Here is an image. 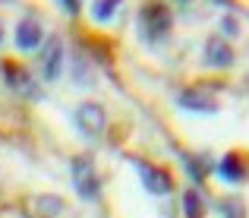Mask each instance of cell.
<instances>
[{
  "instance_id": "obj_7",
  "label": "cell",
  "mask_w": 249,
  "mask_h": 218,
  "mask_svg": "<svg viewBox=\"0 0 249 218\" xmlns=\"http://www.w3.org/2000/svg\"><path fill=\"white\" fill-rule=\"evenodd\" d=\"M177 101H180L183 108H189V111H199V114H214V111L221 108L218 98L208 95L202 85H196V89H183L180 95H177Z\"/></svg>"
},
{
  "instance_id": "obj_12",
  "label": "cell",
  "mask_w": 249,
  "mask_h": 218,
  "mask_svg": "<svg viewBox=\"0 0 249 218\" xmlns=\"http://www.w3.org/2000/svg\"><path fill=\"white\" fill-rule=\"evenodd\" d=\"M123 0H95L91 3V16H95V22H107V19H114L117 6H120Z\"/></svg>"
},
{
  "instance_id": "obj_6",
  "label": "cell",
  "mask_w": 249,
  "mask_h": 218,
  "mask_svg": "<svg viewBox=\"0 0 249 218\" xmlns=\"http://www.w3.org/2000/svg\"><path fill=\"white\" fill-rule=\"evenodd\" d=\"M233 48L227 44V38H221V35H212L205 41V63L208 67H214V70H231L233 67Z\"/></svg>"
},
{
  "instance_id": "obj_10",
  "label": "cell",
  "mask_w": 249,
  "mask_h": 218,
  "mask_svg": "<svg viewBox=\"0 0 249 218\" xmlns=\"http://www.w3.org/2000/svg\"><path fill=\"white\" fill-rule=\"evenodd\" d=\"M3 76L10 79V85L13 89H19V92H32V76L25 73L19 63H13V60H3Z\"/></svg>"
},
{
  "instance_id": "obj_9",
  "label": "cell",
  "mask_w": 249,
  "mask_h": 218,
  "mask_svg": "<svg viewBox=\"0 0 249 218\" xmlns=\"http://www.w3.org/2000/svg\"><path fill=\"white\" fill-rule=\"evenodd\" d=\"M60 63H63V41L57 35H51V44L48 48H44V76L51 79V82H54L57 76H60Z\"/></svg>"
},
{
  "instance_id": "obj_8",
  "label": "cell",
  "mask_w": 249,
  "mask_h": 218,
  "mask_svg": "<svg viewBox=\"0 0 249 218\" xmlns=\"http://www.w3.org/2000/svg\"><path fill=\"white\" fill-rule=\"evenodd\" d=\"M44 41V29L35 16H25L22 22L16 25V48L19 51H35L38 44Z\"/></svg>"
},
{
  "instance_id": "obj_11",
  "label": "cell",
  "mask_w": 249,
  "mask_h": 218,
  "mask_svg": "<svg viewBox=\"0 0 249 218\" xmlns=\"http://www.w3.org/2000/svg\"><path fill=\"white\" fill-rule=\"evenodd\" d=\"M183 212H186V218H205V202H202L199 190H186L183 193Z\"/></svg>"
},
{
  "instance_id": "obj_3",
  "label": "cell",
  "mask_w": 249,
  "mask_h": 218,
  "mask_svg": "<svg viewBox=\"0 0 249 218\" xmlns=\"http://www.w3.org/2000/svg\"><path fill=\"white\" fill-rule=\"evenodd\" d=\"M73 183H76V193L82 196V199H98L101 196V180H98L95 174V164H91V158H73Z\"/></svg>"
},
{
  "instance_id": "obj_14",
  "label": "cell",
  "mask_w": 249,
  "mask_h": 218,
  "mask_svg": "<svg viewBox=\"0 0 249 218\" xmlns=\"http://www.w3.org/2000/svg\"><path fill=\"white\" fill-rule=\"evenodd\" d=\"M221 209H224V218H246V202L240 196H227Z\"/></svg>"
},
{
  "instance_id": "obj_15",
  "label": "cell",
  "mask_w": 249,
  "mask_h": 218,
  "mask_svg": "<svg viewBox=\"0 0 249 218\" xmlns=\"http://www.w3.org/2000/svg\"><path fill=\"white\" fill-rule=\"evenodd\" d=\"M183 164H186V171L193 174V180H196V183H202V180H205L208 168H205V164H199V158H193V155H183Z\"/></svg>"
},
{
  "instance_id": "obj_1",
  "label": "cell",
  "mask_w": 249,
  "mask_h": 218,
  "mask_svg": "<svg viewBox=\"0 0 249 218\" xmlns=\"http://www.w3.org/2000/svg\"><path fill=\"white\" fill-rule=\"evenodd\" d=\"M139 25L145 38H164L170 32V25H174V13L164 3H158V0H148L139 10Z\"/></svg>"
},
{
  "instance_id": "obj_4",
  "label": "cell",
  "mask_w": 249,
  "mask_h": 218,
  "mask_svg": "<svg viewBox=\"0 0 249 218\" xmlns=\"http://www.w3.org/2000/svg\"><path fill=\"white\" fill-rule=\"evenodd\" d=\"M136 168H139V177H142V183H145L148 193H155V196L174 193V174H170L167 168L148 164V161H136Z\"/></svg>"
},
{
  "instance_id": "obj_16",
  "label": "cell",
  "mask_w": 249,
  "mask_h": 218,
  "mask_svg": "<svg viewBox=\"0 0 249 218\" xmlns=\"http://www.w3.org/2000/svg\"><path fill=\"white\" fill-rule=\"evenodd\" d=\"M221 29H224V32H227V35H231V38H233V35H237V32H240V25H237V19H231V16H227V19H224V22H221Z\"/></svg>"
},
{
  "instance_id": "obj_19",
  "label": "cell",
  "mask_w": 249,
  "mask_h": 218,
  "mask_svg": "<svg viewBox=\"0 0 249 218\" xmlns=\"http://www.w3.org/2000/svg\"><path fill=\"white\" fill-rule=\"evenodd\" d=\"M0 44H3V25H0Z\"/></svg>"
},
{
  "instance_id": "obj_2",
  "label": "cell",
  "mask_w": 249,
  "mask_h": 218,
  "mask_svg": "<svg viewBox=\"0 0 249 218\" xmlns=\"http://www.w3.org/2000/svg\"><path fill=\"white\" fill-rule=\"evenodd\" d=\"M76 127L82 130L89 139H98L107 130V114H104V104L98 101H82L76 108Z\"/></svg>"
},
{
  "instance_id": "obj_18",
  "label": "cell",
  "mask_w": 249,
  "mask_h": 218,
  "mask_svg": "<svg viewBox=\"0 0 249 218\" xmlns=\"http://www.w3.org/2000/svg\"><path fill=\"white\" fill-rule=\"evenodd\" d=\"M214 3H224V6H231V3H233V0H214Z\"/></svg>"
},
{
  "instance_id": "obj_13",
  "label": "cell",
  "mask_w": 249,
  "mask_h": 218,
  "mask_svg": "<svg viewBox=\"0 0 249 218\" xmlns=\"http://www.w3.org/2000/svg\"><path fill=\"white\" fill-rule=\"evenodd\" d=\"M35 206L41 209V215L54 218V215H60V212H63V206H67V202H63L60 196H38V199H35Z\"/></svg>"
},
{
  "instance_id": "obj_17",
  "label": "cell",
  "mask_w": 249,
  "mask_h": 218,
  "mask_svg": "<svg viewBox=\"0 0 249 218\" xmlns=\"http://www.w3.org/2000/svg\"><path fill=\"white\" fill-rule=\"evenodd\" d=\"M63 6H67V13H79L82 10V0H60Z\"/></svg>"
},
{
  "instance_id": "obj_20",
  "label": "cell",
  "mask_w": 249,
  "mask_h": 218,
  "mask_svg": "<svg viewBox=\"0 0 249 218\" xmlns=\"http://www.w3.org/2000/svg\"><path fill=\"white\" fill-rule=\"evenodd\" d=\"M177 3H189V0H177Z\"/></svg>"
},
{
  "instance_id": "obj_5",
  "label": "cell",
  "mask_w": 249,
  "mask_h": 218,
  "mask_svg": "<svg viewBox=\"0 0 249 218\" xmlns=\"http://www.w3.org/2000/svg\"><path fill=\"white\" fill-rule=\"evenodd\" d=\"M218 177L227 183H240L249 177V152L243 149H231L224 158L218 161Z\"/></svg>"
}]
</instances>
